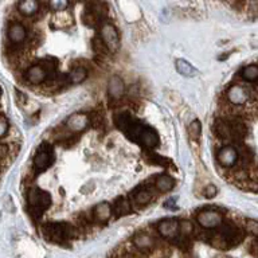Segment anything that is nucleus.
<instances>
[{"label": "nucleus", "mask_w": 258, "mask_h": 258, "mask_svg": "<svg viewBox=\"0 0 258 258\" xmlns=\"http://www.w3.org/2000/svg\"><path fill=\"white\" fill-rule=\"evenodd\" d=\"M42 234L46 239L56 243H64L76 237V229L68 223H47L42 227Z\"/></svg>", "instance_id": "f257e3e1"}, {"label": "nucleus", "mask_w": 258, "mask_h": 258, "mask_svg": "<svg viewBox=\"0 0 258 258\" xmlns=\"http://www.w3.org/2000/svg\"><path fill=\"white\" fill-rule=\"evenodd\" d=\"M28 205H30V214L35 219L46 211L51 205V198L47 192L39 188H32L28 194Z\"/></svg>", "instance_id": "f03ea898"}, {"label": "nucleus", "mask_w": 258, "mask_h": 258, "mask_svg": "<svg viewBox=\"0 0 258 258\" xmlns=\"http://www.w3.org/2000/svg\"><path fill=\"white\" fill-rule=\"evenodd\" d=\"M197 221L203 229H217L223 223V217L215 210H203L197 215Z\"/></svg>", "instance_id": "7ed1b4c3"}, {"label": "nucleus", "mask_w": 258, "mask_h": 258, "mask_svg": "<svg viewBox=\"0 0 258 258\" xmlns=\"http://www.w3.org/2000/svg\"><path fill=\"white\" fill-rule=\"evenodd\" d=\"M100 35L102 43L106 46L109 51H117V48L120 46V43H118V34H117L116 27L112 23L106 22V23L102 24L100 30Z\"/></svg>", "instance_id": "20e7f679"}, {"label": "nucleus", "mask_w": 258, "mask_h": 258, "mask_svg": "<svg viewBox=\"0 0 258 258\" xmlns=\"http://www.w3.org/2000/svg\"><path fill=\"white\" fill-rule=\"evenodd\" d=\"M54 161V153H52V148L47 143L40 145V148L38 149L35 157H34V165L36 169L43 171V169L48 168Z\"/></svg>", "instance_id": "39448f33"}, {"label": "nucleus", "mask_w": 258, "mask_h": 258, "mask_svg": "<svg viewBox=\"0 0 258 258\" xmlns=\"http://www.w3.org/2000/svg\"><path fill=\"white\" fill-rule=\"evenodd\" d=\"M218 163L225 167V168H231L237 164L238 161V151L233 145H226L221 148L217 153Z\"/></svg>", "instance_id": "423d86ee"}, {"label": "nucleus", "mask_w": 258, "mask_h": 258, "mask_svg": "<svg viewBox=\"0 0 258 258\" xmlns=\"http://www.w3.org/2000/svg\"><path fill=\"white\" fill-rule=\"evenodd\" d=\"M227 100L233 105H243L249 101V90L242 86V85H233L230 86L227 93H226Z\"/></svg>", "instance_id": "0eeeda50"}, {"label": "nucleus", "mask_w": 258, "mask_h": 258, "mask_svg": "<svg viewBox=\"0 0 258 258\" xmlns=\"http://www.w3.org/2000/svg\"><path fill=\"white\" fill-rule=\"evenodd\" d=\"M157 231L160 234L161 237L168 238V239H172L177 235L179 233V222L175 218H167V219H163L161 222H159L157 225Z\"/></svg>", "instance_id": "6e6552de"}, {"label": "nucleus", "mask_w": 258, "mask_h": 258, "mask_svg": "<svg viewBox=\"0 0 258 258\" xmlns=\"http://www.w3.org/2000/svg\"><path fill=\"white\" fill-rule=\"evenodd\" d=\"M219 235H221L222 239L229 245V247L238 245V243L242 241V234L239 233V229L231 225L221 226Z\"/></svg>", "instance_id": "1a4fd4ad"}, {"label": "nucleus", "mask_w": 258, "mask_h": 258, "mask_svg": "<svg viewBox=\"0 0 258 258\" xmlns=\"http://www.w3.org/2000/svg\"><path fill=\"white\" fill-rule=\"evenodd\" d=\"M132 242L136 249H139L140 251H144V253L153 251V250H155V247H156L155 238L147 233H137L136 235L133 237Z\"/></svg>", "instance_id": "9d476101"}, {"label": "nucleus", "mask_w": 258, "mask_h": 258, "mask_svg": "<svg viewBox=\"0 0 258 258\" xmlns=\"http://www.w3.org/2000/svg\"><path fill=\"white\" fill-rule=\"evenodd\" d=\"M90 124L89 116L85 113H76L73 114L68 121H66V126H68L72 132H82L86 126Z\"/></svg>", "instance_id": "9b49d317"}, {"label": "nucleus", "mask_w": 258, "mask_h": 258, "mask_svg": "<svg viewBox=\"0 0 258 258\" xmlns=\"http://www.w3.org/2000/svg\"><path fill=\"white\" fill-rule=\"evenodd\" d=\"M125 93V85L124 81L121 80L118 76L110 77L108 82V94L112 100H120L121 97L124 96Z\"/></svg>", "instance_id": "f8f14e48"}, {"label": "nucleus", "mask_w": 258, "mask_h": 258, "mask_svg": "<svg viewBox=\"0 0 258 258\" xmlns=\"http://www.w3.org/2000/svg\"><path fill=\"white\" fill-rule=\"evenodd\" d=\"M24 76H26V80L32 85H40L47 78V74H46V72H44L43 68L40 64L30 66Z\"/></svg>", "instance_id": "ddd939ff"}, {"label": "nucleus", "mask_w": 258, "mask_h": 258, "mask_svg": "<svg viewBox=\"0 0 258 258\" xmlns=\"http://www.w3.org/2000/svg\"><path fill=\"white\" fill-rule=\"evenodd\" d=\"M26 38H27V31H26L23 24L12 23L8 27V39L11 40L14 44L23 43Z\"/></svg>", "instance_id": "4468645a"}, {"label": "nucleus", "mask_w": 258, "mask_h": 258, "mask_svg": "<svg viewBox=\"0 0 258 258\" xmlns=\"http://www.w3.org/2000/svg\"><path fill=\"white\" fill-rule=\"evenodd\" d=\"M113 209L112 206L106 203V202H102L100 205H97L94 209H93V217L96 219L97 222H100V223H105V222H108L112 217Z\"/></svg>", "instance_id": "2eb2a0df"}, {"label": "nucleus", "mask_w": 258, "mask_h": 258, "mask_svg": "<svg viewBox=\"0 0 258 258\" xmlns=\"http://www.w3.org/2000/svg\"><path fill=\"white\" fill-rule=\"evenodd\" d=\"M214 132L221 140H234L233 139V131H231V125L230 121L226 120H217L214 124Z\"/></svg>", "instance_id": "dca6fc26"}, {"label": "nucleus", "mask_w": 258, "mask_h": 258, "mask_svg": "<svg viewBox=\"0 0 258 258\" xmlns=\"http://www.w3.org/2000/svg\"><path fill=\"white\" fill-rule=\"evenodd\" d=\"M139 141L144 147H147V148H155V147L159 145V136H157V133L152 128L144 126L140 137H139Z\"/></svg>", "instance_id": "f3484780"}, {"label": "nucleus", "mask_w": 258, "mask_h": 258, "mask_svg": "<svg viewBox=\"0 0 258 258\" xmlns=\"http://www.w3.org/2000/svg\"><path fill=\"white\" fill-rule=\"evenodd\" d=\"M175 185V180H173L172 176H169L167 173H163V175H159L155 180V187H156L157 191L160 192H168L173 188Z\"/></svg>", "instance_id": "a211bd4d"}, {"label": "nucleus", "mask_w": 258, "mask_h": 258, "mask_svg": "<svg viewBox=\"0 0 258 258\" xmlns=\"http://www.w3.org/2000/svg\"><path fill=\"white\" fill-rule=\"evenodd\" d=\"M40 3L36 0H24L18 3V10L20 14H23L26 16H32L35 15L36 12L39 11Z\"/></svg>", "instance_id": "6ab92c4d"}, {"label": "nucleus", "mask_w": 258, "mask_h": 258, "mask_svg": "<svg viewBox=\"0 0 258 258\" xmlns=\"http://www.w3.org/2000/svg\"><path fill=\"white\" fill-rule=\"evenodd\" d=\"M153 198H155V194H153L152 189L148 188H140L139 192L133 194V199L136 202V205L139 206H147L153 201Z\"/></svg>", "instance_id": "aec40b11"}, {"label": "nucleus", "mask_w": 258, "mask_h": 258, "mask_svg": "<svg viewBox=\"0 0 258 258\" xmlns=\"http://www.w3.org/2000/svg\"><path fill=\"white\" fill-rule=\"evenodd\" d=\"M86 77H88V73H86V69L82 68V66H77L70 72V74L68 76V81L69 84L73 85H78L82 84L85 80H86Z\"/></svg>", "instance_id": "412c9836"}, {"label": "nucleus", "mask_w": 258, "mask_h": 258, "mask_svg": "<svg viewBox=\"0 0 258 258\" xmlns=\"http://www.w3.org/2000/svg\"><path fill=\"white\" fill-rule=\"evenodd\" d=\"M114 213L117 217H126L131 213V202L126 198L121 197L116 201L114 205Z\"/></svg>", "instance_id": "4be33fe9"}, {"label": "nucleus", "mask_w": 258, "mask_h": 258, "mask_svg": "<svg viewBox=\"0 0 258 258\" xmlns=\"http://www.w3.org/2000/svg\"><path fill=\"white\" fill-rule=\"evenodd\" d=\"M176 70L179 74L184 77H195L197 76V70L191 66V64L184 59H177L176 60Z\"/></svg>", "instance_id": "5701e85b"}, {"label": "nucleus", "mask_w": 258, "mask_h": 258, "mask_svg": "<svg viewBox=\"0 0 258 258\" xmlns=\"http://www.w3.org/2000/svg\"><path fill=\"white\" fill-rule=\"evenodd\" d=\"M242 78L249 82H254L258 80V66L257 64H249L246 68L242 69L241 73Z\"/></svg>", "instance_id": "b1692460"}, {"label": "nucleus", "mask_w": 258, "mask_h": 258, "mask_svg": "<svg viewBox=\"0 0 258 258\" xmlns=\"http://www.w3.org/2000/svg\"><path fill=\"white\" fill-rule=\"evenodd\" d=\"M202 133V126L199 120H194L188 126V135L191 137V140L199 141V137H201Z\"/></svg>", "instance_id": "393cba45"}, {"label": "nucleus", "mask_w": 258, "mask_h": 258, "mask_svg": "<svg viewBox=\"0 0 258 258\" xmlns=\"http://www.w3.org/2000/svg\"><path fill=\"white\" fill-rule=\"evenodd\" d=\"M179 231H180L181 237L188 238L194 231V226L189 221H181L179 222Z\"/></svg>", "instance_id": "a878e982"}, {"label": "nucleus", "mask_w": 258, "mask_h": 258, "mask_svg": "<svg viewBox=\"0 0 258 258\" xmlns=\"http://www.w3.org/2000/svg\"><path fill=\"white\" fill-rule=\"evenodd\" d=\"M69 3L68 2H50L48 7L54 12H63L68 8Z\"/></svg>", "instance_id": "bb28decb"}, {"label": "nucleus", "mask_w": 258, "mask_h": 258, "mask_svg": "<svg viewBox=\"0 0 258 258\" xmlns=\"http://www.w3.org/2000/svg\"><path fill=\"white\" fill-rule=\"evenodd\" d=\"M246 230H247L250 234H253L254 237L258 238V221L247 219V221H246Z\"/></svg>", "instance_id": "cd10ccee"}, {"label": "nucleus", "mask_w": 258, "mask_h": 258, "mask_svg": "<svg viewBox=\"0 0 258 258\" xmlns=\"http://www.w3.org/2000/svg\"><path fill=\"white\" fill-rule=\"evenodd\" d=\"M247 7V14L251 18H257L258 16V2H251V3H245Z\"/></svg>", "instance_id": "c85d7f7f"}, {"label": "nucleus", "mask_w": 258, "mask_h": 258, "mask_svg": "<svg viewBox=\"0 0 258 258\" xmlns=\"http://www.w3.org/2000/svg\"><path fill=\"white\" fill-rule=\"evenodd\" d=\"M8 132V121L4 116H0V139Z\"/></svg>", "instance_id": "c756f323"}, {"label": "nucleus", "mask_w": 258, "mask_h": 258, "mask_svg": "<svg viewBox=\"0 0 258 258\" xmlns=\"http://www.w3.org/2000/svg\"><path fill=\"white\" fill-rule=\"evenodd\" d=\"M217 192H218V189L214 184H209L205 188V197L209 198V199H211V198L215 197V195H217Z\"/></svg>", "instance_id": "7c9ffc66"}, {"label": "nucleus", "mask_w": 258, "mask_h": 258, "mask_svg": "<svg viewBox=\"0 0 258 258\" xmlns=\"http://www.w3.org/2000/svg\"><path fill=\"white\" fill-rule=\"evenodd\" d=\"M8 155V147L4 144H0V160H3L4 157Z\"/></svg>", "instance_id": "2f4dec72"}, {"label": "nucleus", "mask_w": 258, "mask_h": 258, "mask_svg": "<svg viewBox=\"0 0 258 258\" xmlns=\"http://www.w3.org/2000/svg\"><path fill=\"white\" fill-rule=\"evenodd\" d=\"M250 253L255 255V257H258V241L251 243V246H250Z\"/></svg>", "instance_id": "473e14b6"}, {"label": "nucleus", "mask_w": 258, "mask_h": 258, "mask_svg": "<svg viewBox=\"0 0 258 258\" xmlns=\"http://www.w3.org/2000/svg\"><path fill=\"white\" fill-rule=\"evenodd\" d=\"M164 207L165 209H176V206H175V199H169L168 202H165Z\"/></svg>", "instance_id": "72a5a7b5"}, {"label": "nucleus", "mask_w": 258, "mask_h": 258, "mask_svg": "<svg viewBox=\"0 0 258 258\" xmlns=\"http://www.w3.org/2000/svg\"><path fill=\"white\" fill-rule=\"evenodd\" d=\"M217 258H230V257H217Z\"/></svg>", "instance_id": "f704fd0d"}]
</instances>
